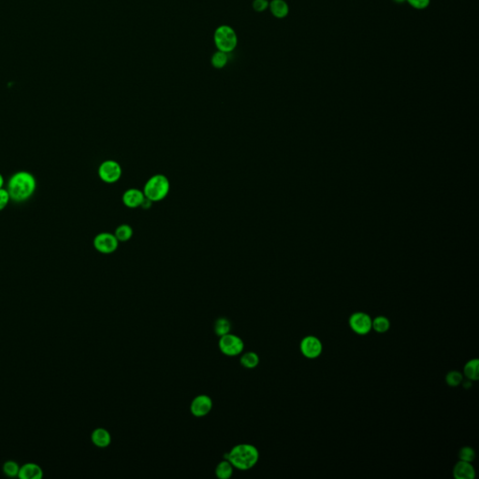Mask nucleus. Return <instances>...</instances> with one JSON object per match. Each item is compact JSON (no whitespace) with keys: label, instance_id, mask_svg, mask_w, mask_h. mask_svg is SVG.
Wrapping results in <instances>:
<instances>
[{"label":"nucleus","instance_id":"nucleus-1","mask_svg":"<svg viewBox=\"0 0 479 479\" xmlns=\"http://www.w3.org/2000/svg\"><path fill=\"white\" fill-rule=\"evenodd\" d=\"M36 188V178L28 172H18L13 174L8 184L10 198L16 202L25 201L31 198Z\"/></svg>","mask_w":479,"mask_h":479},{"label":"nucleus","instance_id":"nucleus-2","mask_svg":"<svg viewBox=\"0 0 479 479\" xmlns=\"http://www.w3.org/2000/svg\"><path fill=\"white\" fill-rule=\"evenodd\" d=\"M225 459L230 461L233 467L239 470H249L258 463L259 453L257 448L249 443H241L228 452Z\"/></svg>","mask_w":479,"mask_h":479},{"label":"nucleus","instance_id":"nucleus-3","mask_svg":"<svg viewBox=\"0 0 479 479\" xmlns=\"http://www.w3.org/2000/svg\"><path fill=\"white\" fill-rule=\"evenodd\" d=\"M169 191V181L165 175L156 174L150 178L144 188L145 198L152 202L159 201L166 198Z\"/></svg>","mask_w":479,"mask_h":479},{"label":"nucleus","instance_id":"nucleus-4","mask_svg":"<svg viewBox=\"0 0 479 479\" xmlns=\"http://www.w3.org/2000/svg\"><path fill=\"white\" fill-rule=\"evenodd\" d=\"M214 40L218 51L227 54L232 52L238 44V37L235 30L228 25H221L217 27Z\"/></svg>","mask_w":479,"mask_h":479},{"label":"nucleus","instance_id":"nucleus-5","mask_svg":"<svg viewBox=\"0 0 479 479\" xmlns=\"http://www.w3.org/2000/svg\"><path fill=\"white\" fill-rule=\"evenodd\" d=\"M218 345H219V348L222 353L229 357L240 355L244 351V348H245L244 341L238 336L234 335L231 333L221 336Z\"/></svg>","mask_w":479,"mask_h":479},{"label":"nucleus","instance_id":"nucleus-6","mask_svg":"<svg viewBox=\"0 0 479 479\" xmlns=\"http://www.w3.org/2000/svg\"><path fill=\"white\" fill-rule=\"evenodd\" d=\"M122 175V168L114 160H106L103 162L98 168V176L99 178L107 183L113 184L117 182Z\"/></svg>","mask_w":479,"mask_h":479},{"label":"nucleus","instance_id":"nucleus-7","mask_svg":"<svg viewBox=\"0 0 479 479\" xmlns=\"http://www.w3.org/2000/svg\"><path fill=\"white\" fill-rule=\"evenodd\" d=\"M119 242L114 234L102 232L97 234L94 239V246L96 251L102 254H112L117 250Z\"/></svg>","mask_w":479,"mask_h":479},{"label":"nucleus","instance_id":"nucleus-8","mask_svg":"<svg viewBox=\"0 0 479 479\" xmlns=\"http://www.w3.org/2000/svg\"><path fill=\"white\" fill-rule=\"evenodd\" d=\"M213 408V401L207 395H198L192 401L190 410L191 413L198 418H201L211 412Z\"/></svg>","mask_w":479,"mask_h":479},{"label":"nucleus","instance_id":"nucleus-9","mask_svg":"<svg viewBox=\"0 0 479 479\" xmlns=\"http://www.w3.org/2000/svg\"><path fill=\"white\" fill-rule=\"evenodd\" d=\"M300 348H301L302 354L310 359L317 358L322 352L321 341H319L317 337H314V336H308L304 338L301 341Z\"/></svg>","mask_w":479,"mask_h":479},{"label":"nucleus","instance_id":"nucleus-10","mask_svg":"<svg viewBox=\"0 0 479 479\" xmlns=\"http://www.w3.org/2000/svg\"><path fill=\"white\" fill-rule=\"evenodd\" d=\"M349 322L354 331L359 334H366L371 329V318L364 313L354 314Z\"/></svg>","mask_w":479,"mask_h":479},{"label":"nucleus","instance_id":"nucleus-11","mask_svg":"<svg viewBox=\"0 0 479 479\" xmlns=\"http://www.w3.org/2000/svg\"><path fill=\"white\" fill-rule=\"evenodd\" d=\"M144 192L136 189V188H131L126 190L124 195H123V202L128 208H137L142 206L144 202Z\"/></svg>","mask_w":479,"mask_h":479},{"label":"nucleus","instance_id":"nucleus-12","mask_svg":"<svg viewBox=\"0 0 479 479\" xmlns=\"http://www.w3.org/2000/svg\"><path fill=\"white\" fill-rule=\"evenodd\" d=\"M454 476L457 479H473L475 472L472 464L468 461H461L456 464L453 470Z\"/></svg>","mask_w":479,"mask_h":479},{"label":"nucleus","instance_id":"nucleus-13","mask_svg":"<svg viewBox=\"0 0 479 479\" xmlns=\"http://www.w3.org/2000/svg\"><path fill=\"white\" fill-rule=\"evenodd\" d=\"M269 8L272 15L278 19L286 18L289 12V7L285 0H271Z\"/></svg>","mask_w":479,"mask_h":479},{"label":"nucleus","instance_id":"nucleus-14","mask_svg":"<svg viewBox=\"0 0 479 479\" xmlns=\"http://www.w3.org/2000/svg\"><path fill=\"white\" fill-rule=\"evenodd\" d=\"M18 474L22 479H40L42 477V471L36 464L28 463L19 470Z\"/></svg>","mask_w":479,"mask_h":479},{"label":"nucleus","instance_id":"nucleus-15","mask_svg":"<svg viewBox=\"0 0 479 479\" xmlns=\"http://www.w3.org/2000/svg\"><path fill=\"white\" fill-rule=\"evenodd\" d=\"M92 442L98 448H106L112 442V437L107 430L98 428L92 433Z\"/></svg>","mask_w":479,"mask_h":479},{"label":"nucleus","instance_id":"nucleus-16","mask_svg":"<svg viewBox=\"0 0 479 479\" xmlns=\"http://www.w3.org/2000/svg\"><path fill=\"white\" fill-rule=\"evenodd\" d=\"M233 465L228 460L221 461L216 466V476L220 479H228L233 473Z\"/></svg>","mask_w":479,"mask_h":479},{"label":"nucleus","instance_id":"nucleus-17","mask_svg":"<svg viewBox=\"0 0 479 479\" xmlns=\"http://www.w3.org/2000/svg\"><path fill=\"white\" fill-rule=\"evenodd\" d=\"M464 373L470 380H477L479 378V361L474 359L470 360L464 367Z\"/></svg>","mask_w":479,"mask_h":479},{"label":"nucleus","instance_id":"nucleus-18","mask_svg":"<svg viewBox=\"0 0 479 479\" xmlns=\"http://www.w3.org/2000/svg\"><path fill=\"white\" fill-rule=\"evenodd\" d=\"M259 358L255 352H246L241 358V364L247 369H254L258 365Z\"/></svg>","mask_w":479,"mask_h":479},{"label":"nucleus","instance_id":"nucleus-19","mask_svg":"<svg viewBox=\"0 0 479 479\" xmlns=\"http://www.w3.org/2000/svg\"><path fill=\"white\" fill-rule=\"evenodd\" d=\"M132 235H133V229L129 225H126V224H123L119 226L116 228L115 233H114V236L116 237V239L118 240V242H126L131 239Z\"/></svg>","mask_w":479,"mask_h":479},{"label":"nucleus","instance_id":"nucleus-20","mask_svg":"<svg viewBox=\"0 0 479 479\" xmlns=\"http://www.w3.org/2000/svg\"><path fill=\"white\" fill-rule=\"evenodd\" d=\"M231 329V324L229 320L225 318H218L215 323V331L218 336L225 335L229 333Z\"/></svg>","mask_w":479,"mask_h":479},{"label":"nucleus","instance_id":"nucleus-21","mask_svg":"<svg viewBox=\"0 0 479 479\" xmlns=\"http://www.w3.org/2000/svg\"><path fill=\"white\" fill-rule=\"evenodd\" d=\"M228 61V56L227 53H224L221 51H217L212 56V65L215 66L216 69H223L224 66L227 65Z\"/></svg>","mask_w":479,"mask_h":479},{"label":"nucleus","instance_id":"nucleus-22","mask_svg":"<svg viewBox=\"0 0 479 479\" xmlns=\"http://www.w3.org/2000/svg\"><path fill=\"white\" fill-rule=\"evenodd\" d=\"M371 327L375 329L378 332H386L390 327L389 320L384 317H378L373 321H371Z\"/></svg>","mask_w":479,"mask_h":479},{"label":"nucleus","instance_id":"nucleus-23","mask_svg":"<svg viewBox=\"0 0 479 479\" xmlns=\"http://www.w3.org/2000/svg\"><path fill=\"white\" fill-rule=\"evenodd\" d=\"M462 382V374L459 371H450L447 375V383L451 387H456Z\"/></svg>","mask_w":479,"mask_h":479},{"label":"nucleus","instance_id":"nucleus-24","mask_svg":"<svg viewBox=\"0 0 479 479\" xmlns=\"http://www.w3.org/2000/svg\"><path fill=\"white\" fill-rule=\"evenodd\" d=\"M459 457H460L461 461L470 462V461L474 460V458H475V452H474V450H473L472 448L465 447V448H462V449L460 450Z\"/></svg>","mask_w":479,"mask_h":479},{"label":"nucleus","instance_id":"nucleus-25","mask_svg":"<svg viewBox=\"0 0 479 479\" xmlns=\"http://www.w3.org/2000/svg\"><path fill=\"white\" fill-rule=\"evenodd\" d=\"M406 2L416 10H425L430 6L431 0H406Z\"/></svg>","mask_w":479,"mask_h":479},{"label":"nucleus","instance_id":"nucleus-26","mask_svg":"<svg viewBox=\"0 0 479 479\" xmlns=\"http://www.w3.org/2000/svg\"><path fill=\"white\" fill-rule=\"evenodd\" d=\"M4 472L10 476H15L19 473L18 465L13 461H8L4 465Z\"/></svg>","mask_w":479,"mask_h":479},{"label":"nucleus","instance_id":"nucleus-27","mask_svg":"<svg viewBox=\"0 0 479 479\" xmlns=\"http://www.w3.org/2000/svg\"><path fill=\"white\" fill-rule=\"evenodd\" d=\"M10 199H11V198H10L8 190L0 188V212L6 208Z\"/></svg>","mask_w":479,"mask_h":479},{"label":"nucleus","instance_id":"nucleus-28","mask_svg":"<svg viewBox=\"0 0 479 479\" xmlns=\"http://www.w3.org/2000/svg\"><path fill=\"white\" fill-rule=\"evenodd\" d=\"M269 3L268 0H254L253 8L256 12H262L269 8Z\"/></svg>","mask_w":479,"mask_h":479},{"label":"nucleus","instance_id":"nucleus-29","mask_svg":"<svg viewBox=\"0 0 479 479\" xmlns=\"http://www.w3.org/2000/svg\"><path fill=\"white\" fill-rule=\"evenodd\" d=\"M3 185H4V178H3L2 174H0V188L3 187Z\"/></svg>","mask_w":479,"mask_h":479},{"label":"nucleus","instance_id":"nucleus-30","mask_svg":"<svg viewBox=\"0 0 479 479\" xmlns=\"http://www.w3.org/2000/svg\"><path fill=\"white\" fill-rule=\"evenodd\" d=\"M393 1H394L395 3H397V4H402V3L406 2V0H393Z\"/></svg>","mask_w":479,"mask_h":479}]
</instances>
